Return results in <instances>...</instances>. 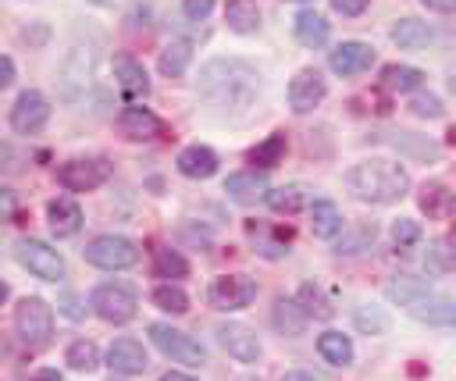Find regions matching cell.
<instances>
[{"label":"cell","mask_w":456,"mask_h":381,"mask_svg":"<svg viewBox=\"0 0 456 381\" xmlns=\"http://www.w3.org/2000/svg\"><path fill=\"white\" fill-rule=\"evenodd\" d=\"M89 306L107 324H128L135 317V310H139V296L125 281H103V285H96L89 292Z\"/></svg>","instance_id":"obj_3"},{"label":"cell","mask_w":456,"mask_h":381,"mask_svg":"<svg viewBox=\"0 0 456 381\" xmlns=\"http://www.w3.org/2000/svg\"><path fill=\"white\" fill-rule=\"evenodd\" d=\"M110 160H103V157H75V160H68V164H61L57 167V182L68 189V192H89V189H96V185H103L107 178H110Z\"/></svg>","instance_id":"obj_8"},{"label":"cell","mask_w":456,"mask_h":381,"mask_svg":"<svg viewBox=\"0 0 456 381\" xmlns=\"http://www.w3.org/2000/svg\"><path fill=\"white\" fill-rule=\"evenodd\" d=\"M324 93H328L324 75H321L317 68H303V71L289 82V107H292L296 114H310V110L324 100Z\"/></svg>","instance_id":"obj_12"},{"label":"cell","mask_w":456,"mask_h":381,"mask_svg":"<svg viewBox=\"0 0 456 381\" xmlns=\"http://www.w3.org/2000/svg\"><path fill=\"white\" fill-rule=\"evenodd\" d=\"M64 363L71 367V370H96V363H100V349L89 342V338H75L71 345H68V353H64Z\"/></svg>","instance_id":"obj_37"},{"label":"cell","mask_w":456,"mask_h":381,"mask_svg":"<svg viewBox=\"0 0 456 381\" xmlns=\"http://www.w3.org/2000/svg\"><path fill=\"white\" fill-rule=\"evenodd\" d=\"M424 267L431 274H445V271H456V242L452 239H435L424 253Z\"/></svg>","instance_id":"obj_35"},{"label":"cell","mask_w":456,"mask_h":381,"mask_svg":"<svg viewBox=\"0 0 456 381\" xmlns=\"http://www.w3.org/2000/svg\"><path fill=\"white\" fill-rule=\"evenodd\" d=\"M428 11H438V14H452L456 11V0H420Z\"/></svg>","instance_id":"obj_46"},{"label":"cell","mask_w":456,"mask_h":381,"mask_svg":"<svg viewBox=\"0 0 456 381\" xmlns=\"http://www.w3.org/2000/svg\"><path fill=\"white\" fill-rule=\"evenodd\" d=\"M374 235H378V224L374 221H356L349 231H342L338 239H335V253L342 256V253H360V249H367L370 242H374Z\"/></svg>","instance_id":"obj_33"},{"label":"cell","mask_w":456,"mask_h":381,"mask_svg":"<svg viewBox=\"0 0 456 381\" xmlns=\"http://www.w3.org/2000/svg\"><path fill=\"white\" fill-rule=\"evenodd\" d=\"M431 39H435V32H431V25H428V21L403 18V21H395V25H392V43H395L399 50H424Z\"/></svg>","instance_id":"obj_25"},{"label":"cell","mask_w":456,"mask_h":381,"mask_svg":"<svg viewBox=\"0 0 456 381\" xmlns=\"http://www.w3.org/2000/svg\"><path fill=\"white\" fill-rule=\"evenodd\" d=\"M296 299H299V306H303L314 320H331V317H335V306H331L328 292H324L317 281H303L299 292H296Z\"/></svg>","instance_id":"obj_30"},{"label":"cell","mask_w":456,"mask_h":381,"mask_svg":"<svg viewBox=\"0 0 456 381\" xmlns=\"http://www.w3.org/2000/svg\"><path fill=\"white\" fill-rule=\"evenodd\" d=\"M178 171L185 174V178H210L214 171H217V153L210 150V146H200V142H192V146H185L182 153H178Z\"/></svg>","instance_id":"obj_20"},{"label":"cell","mask_w":456,"mask_h":381,"mask_svg":"<svg viewBox=\"0 0 456 381\" xmlns=\"http://www.w3.org/2000/svg\"><path fill=\"white\" fill-rule=\"evenodd\" d=\"M224 192H228L232 199H239V203H253V199H267L271 185H267V178L253 167V171H235V174H228V178H224Z\"/></svg>","instance_id":"obj_18"},{"label":"cell","mask_w":456,"mask_h":381,"mask_svg":"<svg viewBox=\"0 0 456 381\" xmlns=\"http://www.w3.org/2000/svg\"><path fill=\"white\" fill-rule=\"evenodd\" d=\"M14 256H18V263H21L25 271H32L39 281H61V278H64V256H61L50 242H43V239H21V242L14 246Z\"/></svg>","instance_id":"obj_6"},{"label":"cell","mask_w":456,"mask_h":381,"mask_svg":"<svg viewBox=\"0 0 456 381\" xmlns=\"http://www.w3.org/2000/svg\"><path fill=\"white\" fill-rule=\"evenodd\" d=\"M150 299H153V306H160L164 313H185V310H189V296H185L178 285H171V281L157 285V288L150 292Z\"/></svg>","instance_id":"obj_38"},{"label":"cell","mask_w":456,"mask_h":381,"mask_svg":"<svg viewBox=\"0 0 456 381\" xmlns=\"http://www.w3.org/2000/svg\"><path fill=\"white\" fill-rule=\"evenodd\" d=\"M107 367H110L114 374L135 377V374H142V370L150 367V356H146V349H142L139 338L121 335V338H114V342L107 345Z\"/></svg>","instance_id":"obj_13"},{"label":"cell","mask_w":456,"mask_h":381,"mask_svg":"<svg viewBox=\"0 0 456 381\" xmlns=\"http://www.w3.org/2000/svg\"><path fill=\"white\" fill-rule=\"evenodd\" d=\"M36 381H64V377H61V374L53 370V367H43V370L36 374Z\"/></svg>","instance_id":"obj_48"},{"label":"cell","mask_w":456,"mask_h":381,"mask_svg":"<svg viewBox=\"0 0 456 381\" xmlns=\"http://www.w3.org/2000/svg\"><path fill=\"white\" fill-rule=\"evenodd\" d=\"M392 242H395L399 249H406V246L420 242V224H417V221H410V217H399V221L392 224Z\"/></svg>","instance_id":"obj_41"},{"label":"cell","mask_w":456,"mask_h":381,"mask_svg":"<svg viewBox=\"0 0 456 381\" xmlns=\"http://www.w3.org/2000/svg\"><path fill=\"white\" fill-rule=\"evenodd\" d=\"M224 21H228L232 32L249 36V32L260 28V11H256L253 0H228V7H224Z\"/></svg>","instance_id":"obj_31"},{"label":"cell","mask_w":456,"mask_h":381,"mask_svg":"<svg viewBox=\"0 0 456 381\" xmlns=\"http://www.w3.org/2000/svg\"><path fill=\"white\" fill-rule=\"evenodd\" d=\"M153 274H157V278H167V281H178V278L189 274V260H185L178 249L160 246V249L153 253Z\"/></svg>","instance_id":"obj_34"},{"label":"cell","mask_w":456,"mask_h":381,"mask_svg":"<svg viewBox=\"0 0 456 381\" xmlns=\"http://www.w3.org/2000/svg\"><path fill=\"white\" fill-rule=\"evenodd\" d=\"M410 317L420 320V324H431V328H456V303L428 296V299L410 306Z\"/></svg>","instance_id":"obj_19"},{"label":"cell","mask_w":456,"mask_h":381,"mask_svg":"<svg viewBox=\"0 0 456 381\" xmlns=\"http://www.w3.org/2000/svg\"><path fill=\"white\" fill-rule=\"evenodd\" d=\"M11 82H14V61L4 57V78H0V85H11Z\"/></svg>","instance_id":"obj_47"},{"label":"cell","mask_w":456,"mask_h":381,"mask_svg":"<svg viewBox=\"0 0 456 381\" xmlns=\"http://www.w3.org/2000/svg\"><path fill=\"white\" fill-rule=\"evenodd\" d=\"M374 57H378V53H374V46H370V43L346 39V43H338V46L328 53V68H331L335 75H342V78H353V75L370 71Z\"/></svg>","instance_id":"obj_11"},{"label":"cell","mask_w":456,"mask_h":381,"mask_svg":"<svg viewBox=\"0 0 456 381\" xmlns=\"http://www.w3.org/2000/svg\"><path fill=\"white\" fill-rule=\"evenodd\" d=\"M200 96L221 110L249 107L260 93V71L242 57H214L200 68Z\"/></svg>","instance_id":"obj_1"},{"label":"cell","mask_w":456,"mask_h":381,"mask_svg":"<svg viewBox=\"0 0 456 381\" xmlns=\"http://www.w3.org/2000/svg\"><path fill=\"white\" fill-rule=\"evenodd\" d=\"M296 4H306V0H296Z\"/></svg>","instance_id":"obj_51"},{"label":"cell","mask_w":456,"mask_h":381,"mask_svg":"<svg viewBox=\"0 0 456 381\" xmlns=\"http://www.w3.org/2000/svg\"><path fill=\"white\" fill-rule=\"evenodd\" d=\"M317 353H321L331 367L353 363V342H349V335H342V331H324V335L317 338Z\"/></svg>","instance_id":"obj_32"},{"label":"cell","mask_w":456,"mask_h":381,"mask_svg":"<svg viewBox=\"0 0 456 381\" xmlns=\"http://www.w3.org/2000/svg\"><path fill=\"white\" fill-rule=\"evenodd\" d=\"M264 203H267L274 214H296V210L310 207V189L299 185V182H292V185H278V189L267 192Z\"/></svg>","instance_id":"obj_27"},{"label":"cell","mask_w":456,"mask_h":381,"mask_svg":"<svg viewBox=\"0 0 456 381\" xmlns=\"http://www.w3.org/2000/svg\"><path fill=\"white\" fill-rule=\"evenodd\" d=\"M207 299H210L214 310H224V313L242 310V306H249L256 299V281L246 278V274H221V278L210 281Z\"/></svg>","instance_id":"obj_9"},{"label":"cell","mask_w":456,"mask_h":381,"mask_svg":"<svg viewBox=\"0 0 456 381\" xmlns=\"http://www.w3.org/2000/svg\"><path fill=\"white\" fill-rule=\"evenodd\" d=\"M310 228L317 239H338L342 235V214L331 199H314L310 203Z\"/></svg>","instance_id":"obj_26"},{"label":"cell","mask_w":456,"mask_h":381,"mask_svg":"<svg viewBox=\"0 0 456 381\" xmlns=\"http://www.w3.org/2000/svg\"><path fill=\"white\" fill-rule=\"evenodd\" d=\"M82 256H86V263H93L100 271H125V267H132L139 260V249L125 235H96L82 249Z\"/></svg>","instance_id":"obj_5"},{"label":"cell","mask_w":456,"mask_h":381,"mask_svg":"<svg viewBox=\"0 0 456 381\" xmlns=\"http://www.w3.org/2000/svg\"><path fill=\"white\" fill-rule=\"evenodd\" d=\"M292 32H296V39H299L303 46L321 50V46L328 43V36H331V25H328L317 11H299L296 21H292Z\"/></svg>","instance_id":"obj_22"},{"label":"cell","mask_w":456,"mask_h":381,"mask_svg":"<svg viewBox=\"0 0 456 381\" xmlns=\"http://www.w3.org/2000/svg\"><path fill=\"white\" fill-rule=\"evenodd\" d=\"M217 342L228 349V356H235L239 363H256L260 360V338L246 328V324H239V320H228V324H221L217 328Z\"/></svg>","instance_id":"obj_14"},{"label":"cell","mask_w":456,"mask_h":381,"mask_svg":"<svg viewBox=\"0 0 456 381\" xmlns=\"http://www.w3.org/2000/svg\"><path fill=\"white\" fill-rule=\"evenodd\" d=\"M7 121H11V128L18 135H32V132H39L50 121V100L39 89H25V93H18Z\"/></svg>","instance_id":"obj_10"},{"label":"cell","mask_w":456,"mask_h":381,"mask_svg":"<svg viewBox=\"0 0 456 381\" xmlns=\"http://www.w3.org/2000/svg\"><path fill=\"white\" fill-rule=\"evenodd\" d=\"M46 217H50V231H53L57 239H71V235L82 228V207H78L71 196H57V199H50Z\"/></svg>","instance_id":"obj_17"},{"label":"cell","mask_w":456,"mask_h":381,"mask_svg":"<svg viewBox=\"0 0 456 381\" xmlns=\"http://www.w3.org/2000/svg\"><path fill=\"white\" fill-rule=\"evenodd\" d=\"M146 331H150L153 345H157L164 356L178 360V363L200 367V363L207 360V349H203V345H200L192 335H185V331H178V328H171V324H164V320H153Z\"/></svg>","instance_id":"obj_7"},{"label":"cell","mask_w":456,"mask_h":381,"mask_svg":"<svg viewBox=\"0 0 456 381\" xmlns=\"http://www.w3.org/2000/svg\"><path fill=\"white\" fill-rule=\"evenodd\" d=\"M420 82H424L420 68H410V64H385L381 68V85L388 93H413V89H420Z\"/></svg>","instance_id":"obj_29"},{"label":"cell","mask_w":456,"mask_h":381,"mask_svg":"<svg viewBox=\"0 0 456 381\" xmlns=\"http://www.w3.org/2000/svg\"><path fill=\"white\" fill-rule=\"evenodd\" d=\"M385 296L392 299V303H399V306H413V303H420V299H428L431 296V285L424 281V278H413V274H395L388 285H385Z\"/></svg>","instance_id":"obj_23"},{"label":"cell","mask_w":456,"mask_h":381,"mask_svg":"<svg viewBox=\"0 0 456 381\" xmlns=\"http://www.w3.org/2000/svg\"><path fill=\"white\" fill-rule=\"evenodd\" d=\"M281 157H285V135H281V132H274V135H267L264 142H256V146H253L249 164H253V167H260V171H267V167L281 164Z\"/></svg>","instance_id":"obj_36"},{"label":"cell","mask_w":456,"mask_h":381,"mask_svg":"<svg viewBox=\"0 0 456 381\" xmlns=\"http://www.w3.org/2000/svg\"><path fill=\"white\" fill-rule=\"evenodd\" d=\"M114 78H118V85H121V93H125L128 100H146V96H150L146 68H142L135 57L118 53V57H114Z\"/></svg>","instance_id":"obj_16"},{"label":"cell","mask_w":456,"mask_h":381,"mask_svg":"<svg viewBox=\"0 0 456 381\" xmlns=\"http://www.w3.org/2000/svg\"><path fill=\"white\" fill-rule=\"evenodd\" d=\"M189 61H192V43H189V39H171V43L160 50L157 68H160V75L178 78V75L189 71Z\"/></svg>","instance_id":"obj_28"},{"label":"cell","mask_w":456,"mask_h":381,"mask_svg":"<svg viewBox=\"0 0 456 381\" xmlns=\"http://www.w3.org/2000/svg\"><path fill=\"white\" fill-rule=\"evenodd\" d=\"M14 335L28 349H43L50 342V335H53V310H50V303H43L39 296H25L14 306Z\"/></svg>","instance_id":"obj_4"},{"label":"cell","mask_w":456,"mask_h":381,"mask_svg":"<svg viewBox=\"0 0 456 381\" xmlns=\"http://www.w3.org/2000/svg\"><path fill=\"white\" fill-rule=\"evenodd\" d=\"M388 142H392L395 150L413 153V157H424V160H435V157H438V146H435V142H428V139H424V142H413V135H410V132H399V135H395V139H388Z\"/></svg>","instance_id":"obj_39"},{"label":"cell","mask_w":456,"mask_h":381,"mask_svg":"<svg viewBox=\"0 0 456 381\" xmlns=\"http://www.w3.org/2000/svg\"><path fill=\"white\" fill-rule=\"evenodd\" d=\"M160 381H196V377H189L182 370H167V374H160Z\"/></svg>","instance_id":"obj_50"},{"label":"cell","mask_w":456,"mask_h":381,"mask_svg":"<svg viewBox=\"0 0 456 381\" xmlns=\"http://www.w3.org/2000/svg\"><path fill=\"white\" fill-rule=\"evenodd\" d=\"M420 210L428 217H435V221H445V217L456 214V192L445 189V185H438V182H428L420 189Z\"/></svg>","instance_id":"obj_24"},{"label":"cell","mask_w":456,"mask_h":381,"mask_svg":"<svg viewBox=\"0 0 456 381\" xmlns=\"http://www.w3.org/2000/svg\"><path fill=\"white\" fill-rule=\"evenodd\" d=\"M306 320H310V313L299 306V299H278L274 310H271L274 331H278V335H289V338L303 335V331H306Z\"/></svg>","instance_id":"obj_21"},{"label":"cell","mask_w":456,"mask_h":381,"mask_svg":"<svg viewBox=\"0 0 456 381\" xmlns=\"http://www.w3.org/2000/svg\"><path fill=\"white\" fill-rule=\"evenodd\" d=\"M410 110H413L417 118H438V114H442V100L431 96V93H417V96L410 100Z\"/></svg>","instance_id":"obj_42"},{"label":"cell","mask_w":456,"mask_h":381,"mask_svg":"<svg viewBox=\"0 0 456 381\" xmlns=\"http://www.w3.org/2000/svg\"><path fill=\"white\" fill-rule=\"evenodd\" d=\"M367 4H370V0H331V11L342 14V18H356V14L367 11Z\"/></svg>","instance_id":"obj_44"},{"label":"cell","mask_w":456,"mask_h":381,"mask_svg":"<svg viewBox=\"0 0 456 381\" xmlns=\"http://www.w3.org/2000/svg\"><path fill=\"white\" fill-rule=\"evenodd\" d=\"M118 128H121V135H128V139H135V142H150V139H157L160 135V118L150 110V107H139V103H128L125 110H121V118H118Z\"/></svg>","instance_id":"obj_15"},{"label":"cell","mask_w":456,"mask_h":381,"mask_svg":"<svg viewBox=\"0 0 456 381\" xmlns=\"http://www.w3.org/2000/svg\"><path fill=\"white\" fill-rule=\"evenodd\" d=\"M281 381H317V377H314V374H306V370H289Z\"/></svg>","instance_id":"obj_49"},{"label":"cell","mask_w":456,"mask_h":381,"mask_svg":"<svg viewBox=\"0 0 456 381\" xmlns=\"http://www.w3.org/2000/svg\"><path fill=\"white\" fill-rule=\"evenodd\" d=\"M210 11H214V0H182V14L189 21H203Z\"/></svg>","instance_id":"obj_43"},{"label":"cell","mask_w":456,"mask_h":381,"mask_svg":"<svg viewBox=\"0 0 456 381\" xmlns=\"http://www.w3.org/2000/svg\"><path fill=\"white\" fill-rule=\"evenodd\" d=\"M356 328L367 331V335H381L388 328V320H385V313L378 306H360L356 310Z\"/></svg>","instance_id":"obj_40"},{"label":"cell","mask_w":456,"mask_h":381,"mask_svg":"<svg viewBox=\"0 0 456 381\" xmlns=\"http://www.w3.org/2000/svg\"><path fill=\"white\" fill-rule=\"evenodd\" d=\"M57 306H61V313H64V317H71V320H78V317H82V306H78V299H75L71 292H64Z\"/></svg>","instance_id":"obj_45"},{"label":"cell","mask_w":456,"mask_h":381,"mask_svg":"<svg viewBox=\"0 0 456 381\" xmlns=\"http://www.w3.org/2000/svg\"><path fill=\"white\" fill-rule=\"evenodd\" d=\"M346 185L360 203H395L410 189V174L399 160H360L346 171Z\"/></svg>","instance_id":"obj_2"}]
</instances>
